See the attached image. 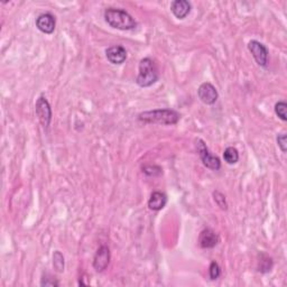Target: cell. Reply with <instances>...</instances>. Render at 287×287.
Listing matches in <instances>:
<instances>
[{"label":"cell","instance_id":"e0dca14e","mask_svg":"<svg viewBox=\"0 0 287 287\" xmlns=\"http://www.w3.org/2000/svg\"><path fill=\"white\" fill-rule=\"evenodd\" d=\"M287 104L285 101H278V102L275 105V113L278 116L279 119H282L283 121L287 120Z\"/></svg>","mask_w":287,"mask_h":287},{"label":"cell","instance_id":"44dd1931","mask_svg":"<svg viewBox=\"0 0 287 287\" xmlns=\"http://www.w3.org/2000/svg\"><path fill=\"white\" fill-rule=\"evenodd\" d=\"M276 140H277V145L280 148V151L283 153H286L287 151V139H286V134L282 133V134H278L276 137Z\"/></svg>","mask_w":287,"mask_h":287},{"label":"cell","instance_id":"277c9868","mask_svg":"<svg viewBox=\"0 0 287 287\" xmlns=\"http://www.w3.org/2000/svg\"><path fill=\"white\" fill-rule=\"evenodd\" d=\"M195 147H196V152L199 153L204 166H207L208 169H210L212 171H218L221 169V161L219 157L214 156V155L210 153L204 141L200 138L195 139Z\"/></svg>","mask_w":287,"mask_h":287},{"label":"cell","instance_id":"2e32d148","mask_svg":"<svg viewBox=\"0 0 287 287\" xmlns=\"http://www.w3.org/2000/svg\"><path fill=\"white\" fill-rule=\"evenodd\" d=\"M53 266L59 273H62L64 271V267H65L64 257L58 250H56L53 255Z\"/></svg>","mask_w":287,"mask_h":287},{"label":"cell","instance_id":"8fae6325","mask_svg":"<svg viewBox=\"0 0 287 287\" xmlns=\"http://www.w3.org/2000/svg\"><path fill=\"white\" fill-rule=\"evenodd\" d=\"M219 241H220V238L218 236V233H215V231H213L210 228L202 230L199 236L200 247L204 249L214 248L219 243Z\"/></svg>","mask_w":287,"mask_h":287},{"label":"cell","instance_id":"6da1fadb","mask_svg":"<svg viewBox=\"0 0 287 287\" xmlns=\"http://www.w3.org/2000/svg\"><path fill=\"white\" fill-rule=\"evenodd\" d=\"M105 19L112 28L119 31H131L137 27V22L128 11L119 8H108L105 10Z\"/></svg>","mask_w":287,"mask_h":287},{"label":"cell","instance_id":"4fadbf2b","mask_svg":"<svg viewBox=\"0 0 287 287\" xmlns=\"http://www.w3.org/2000/svg\"><path fill=\"white\" fill-rule=\"evenodd\" d=\"M167 204V195L163 192H154L148 201V208L153 211H159Z\"/></svg>","mask_w":287,"mask_h":287},{"label":"cell","instance_id":"9a60e30c","mask_svg":"<svg viewBox=\"0 0 287 287\" xmlns=\"http://www.w3.org/2000/svg\"><path fill=\"white\" fill-rule=\"evenodd\" d=\"M273 268V259L271 257L262 254L260 255V260H259V266H258V271L260 273H268L271 272Z\"/></svg>","mask_w":287,"mask_h":287},{"label":"cell","instance_id":"8992f818","mask_svg":"<svg viewBox=\"0 0 287 287\" xmlns=\"http://www.w3.org/2000/svg\"><path fill=\"white\" fill-rule=\"evenodd\" d=\"M248 50L255 58L256 63L261 68H266L268 63V50L260 42L253 39L248 43Z\"/></svg>","mask_w":287,"mask_h":287},{"label":"cell","instance_id":"7402d4cb","mask_svg":"<svg viewBox=\"0 0 287 287\" xmlns=\"http://www.w3.org/2000/svg\"><path fill=\"white\" fill-rule=\"evenodd\" d=\"M42 286H58L59 283L55 278L50 277V278H42V282H40Z\"/></svg>","mask_w":287,"mask_h":287},{"label":"cell","instance_id":"9c48e42d","mask_svg":"<svg viewBox=\"0 0 287 287\" xmlns=\"http://www.w3.org/2000/svg\"><path fill=\"white\" fill-rule=\"evenodd\" d=\"M106 56L111 64L120 65L127 59V51L121 45H113L106 50Z\"/></svg>","mask_w":287,"mask_h":287},{"label":"cell","instance_id":"d6986e66","mask_svg":"<svg viewBox=\"0 0 287 287\" xmlns=\"http://www.w3.org/2000/svg\"><path fill=\"white\" fill-rule=\"evenodd\" d=\"M142 172L148 176H157L163 173V170L157 165H147L142 167Z\"/></svg>","mask_w":287,"mask_h":287},{"label":"cell","instance_id":"ac0fdd59","mask_svg":"<svg viewBox=\"0 0 287 287\" xmlns=\"http://www.w3.org/2000/svg\"><path fill=\"white\" fill-rule=\"evenodd\" d=\"M213 199L214 202L217 203V206L221 209V210H228V203H227V199L224 194H222L219 191H214L213 192Z\"/></svg>","mask_w":287,"mask_h":287},{"label":"cell","instance_id":"7c38bea8","mask_svg":"<svg viewBox=\"0 0 287 287\" xmlns=\"http://www.w3.org/2000/svg\"><path fill=\"white\" fill-rule=\"evenodd\" d=\"M192 9V5L188 0H175L171 4V11L177 19H184Z\"/></svg>","mask_w":287,"mask_h":287},{"label":"cell","instance_id":"ffe728a7","mask_svg":"<svg viewBox=\"0 0 287 287\" xmlns=\"http://www.w3.org/2000/svg\"><path fill=\"white\" fill-rule=\"evenodd\" d=\"M209 275L212 280L218 279L221 275V269L217 261H212L210 264V268H209Z\"/></svg>","mask_w":287,"mask_h":287},{"label":"cell","instance_id":"7a4b0ae2","mask_svg":"<svg viewBox=\"0 0 287 287\" xmlns=\"http://www.w3.org/2000/svg\"><path fill=\"white\" fill-rule=\"evenodd\" d=\"M179 119H181V115L173 109H155L144 111L138 115V120L146 124L176 125Z\"/></svg>","mask_w":287,"mask_h":287},{"label":"cell","instance_id":"52a82bcc","mask_svg":"<svg viewBox=\"0 0 287 287\" xmlns=\"http://www.w3.org/2000/svg\"><path fill=\"white\" fill-rule=\"evenodd\" d=\"M197 95L203 104L211 106L217 102L219 98L218 90L210 82H204L197 89Z\"/></svg>","mask_w":287,"mask_h":287},{"label":"cell","instance_id":"30bf717a","mask_svg":"<svg viewBox=\"0 0 287 287\" xmlns=\"http://www.w3.org/2000/svg\"><path fill=\"white\" fill-rule=\"evenodd\" d=\"M110 262V249L107 246H101L95 253L93 259V268L97 272H104Z\"/></svg>","mask_w":287,"mask_h":287},{"label":"cell","instance_id":"5b68a950","mask_svg":"<svg viewBox=\"0 0 287 287\" xmlns=\"http://www.w3.org/2000/svg\"><path fill=\"white\" fill-rule=\"evenodd\" d=\"M35 111L42 126H43L45 129H49L52 120V109L50 102L47 101L44 95H40L37 101H36Z\"/></svg>","mask_w":287,"mask_h":287},{"label":"cell","instance_id":"5bb4252c","mask_svg":"<svg viewBox=\"0 0 287 287\" xmlns=\"http://www.w3.org/2000/svg\"><path fill=\"white\" fill-rule=\"evenodd\" d=\"M223 159L225 160V163H228L230 165L236 164L239 160V153L237 151V148L227 147L223 153Z\"/></svg>","mask_w":287,"mask_h":287},{"label":"cell","instance_id":"ba28073f","mask_svg":"<svg viewBox=\"0 0 287 287\" xmlns=\"http://www.w3.org/2000/svg\"><path fill=\"white\" fill-rule=\"evenodd\" d=\"M36 27H37L42 33L44 34H53L55 31L56 26V18L51 13L40 14L36 18Z\"/></svg>","mask_w":287,"mask_h":287},{"label":"cell","instance_id":"3957f363","mask_svg":"<svg viewBox=\"0 0 287 287\" xmlns=\"http://www.w3.org/2000/svg\"><path fill=\"white\" fill-rule=\"evenodd\" d=\"M159 79V72L156 63L151 57H144L139 62V72L136 77V83L141 88H148L155 85Z\"/></svg>","mask_w":287,"mask_h":287}]
</instances>
